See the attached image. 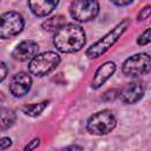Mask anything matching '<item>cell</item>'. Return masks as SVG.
I'll use <instances>...</instances> for the list:
<instances>
[{"mask_svg": "<svg viewBox=\"0 0 151 151\" xmlns=\"http://www.w3.org/2000/svg\"><path fill=\"white\" fill-rule=\"evenodd\" d=\"M25 21L20 13L9 11L0 15V38L8 39L19 34L24 28Z\"/></svg>", "mask_w": 151, "mask_h": 151, "instance_id": "52a82bcc", "label": "cell"}, {"mask_svg": "<svg viewBox=\"0 0 151 151\" xmlns=\"http://www.w3.org/2000/svg\"><path fill=\"white\" fill-rule=\"evenodd\" d=\"M58 2L59 0H28V6L34 15L47 17L55 9Z\"/></svg>", "mask_w": 151, "mask_h": 151, "instance_id": "7c38bea8", "label": "cell"}, {"mask_svg": "<svg viewBox=\"0 0 151 151\" xmlns=\"http://www.w3.org/2000/svg\"><path fill=\"white\" fill-rule=\"evenodd\" d=\"M86 42V34L79 25L65 24L60 27L53 39V44L58 51L63 53H74L80 51Z\"/></svg>", "mask_w": 151, "mask_h": 151, "instance_id": "6da1fadb", "label": "cell"}, {"mask_svg": "<svg viewBox=\"0 0 151 151\" xmlns=\"http://www.w3.org/2000/svg\"><path fill=\"white\" fill-rule=\"evenodd\" d=\"M117 124V119L112 111L110 110H101L93 113L86 124L87 131L91 134L96 136H104L110 133Z\"/></svg>", "mask_w": 151, "mask_h": 151, "instance_id": "277c9868", "label": "cell"}, {"mask_svg": "<svg viewBox=\"0 0 151 151\" xmlns=\"http://www.w3.org/2000/svg\"><path fill=\"white\" fill-rule=\"evenodd\" d=\"M150 14H151V7L147 5V6H145L140 12H139V14H138V17H137V20H145V19H147L149 17H150Z\"/></svg>", "mask_w": 151, "mask_h": 151, "instance_id": "e0dca14e", "label": "cell"}, {"mask_svg": "<svg viewBox=\"0 0 151 151\" xmlns=\"http://www.w3.org/2000/svg\"><path fill=\"white\" fill-rule=\"evenodd\" d=\"M31 85H32L31 76L26 72H18L14 76H12V78L9 79L8 90L12 96L20 98L27 94V92L31 90Z\"/></svg>", "mask_w": 151, "mask_h": 151, "instance_id": "ba28073f", "label": "cell"}, {"mask_svg": "<svg viewBox=\"0 0 151 151\" xmlns=\"http://www.w3.org/2000/svg\"><path fill=\"white\" fill-rule=\"evenodd\" d=\"M150 71V55L149 53L140 52L129 57L122 66V72L126 77H139L149 73Z\"/></svg>", "mask_w": 151, "mask_h": 151, "instance_id": "5b68a950", "label": "cell"}, {"mask_svg": "<svg viewBox=\"0 0 151 151\" xmlns=\"http://www.w3.org/2000/svg\"><path fill=\"white\" fill-rule=\"evenodd\" d=\"M12 145V139L8 137H2L0 138V150H5L8 149Z\"/></svg>", "mask_w": 151, "mask_h": 151, "instance_id": "ac0fdd59", "label": "cell"}, {"mask_svg": "<svg viewBox=\"0 0 151 151\" xmlns=\"http://www.w3.org/2000/svg\"><path fill=\"white\" fill-rule=\"evenodd\" d=\"M144 92L145 90L140 81H132L124 85L119 90L117 96L124 104H136L143 98Z\"/></svg>", "mask_w": 151, "mask_h": 151, "instance_id": "9c48e42d", "label": "cell"}, {"mask_svg": "<svg viewBox=\"0 0 151 151\" xmlns=\"http://www.w3.org/2000/svg\"><path fill=\"white\" fill-rule=\"evenodd\" d=\"M99 13V4L97 0H73L70 6L71 17L79 21L86 22L94 19Z\"/></svg>", "mask_w": 151, "mask_h": 151, "instance_id": "8992f818", "label": "cell"}, {"mask_svg": "<svg viewBox=\"0 0 151 151\" xmlns=\"http://www.w3.org/2000/svg\"><path fill=\"white\" fill-rule=\"evenodd\" d=\"M114 5H117V6H125V5H129V4H131L133 0H111Z\"/></svg>", "mask_w": 151, "mask_h": 151, "instance_id": "44dd1931", "label": "cell"}, {"mask_svg": "<svg viewBox=\"0 0 151 151\" xmlns=\"http://www.w3.org/2000/svg\"><path fill=\"white\" fill-rule=\"evenodd\" d=\"M149 42H150V28H146V29L138 37L137 44L144 46V45H147Z\"/></svg>", "mask_w": 151, "mask_h": 151, "instance_id": "2e32d148", "label": "cell"}, {"mask_svg": "<svg viewBox=\"0 0 151 151\" xmlns=\"http://www.w3.org/2000/svg\"><path fill=\"white\" fill-rule=\"evenodd\" d=\"M48 100H44L41 103H34V104H27V105H24L21 107V111L22 113H25L26 116H29V117H38L41 114V112L47 107L48 105Z\"/></svg>", "mask_w": 151, "mask_h": 151, "instance_id": "9a60e30c", "label": "cell"}, {"mask_svg": "<svg viewBox=\"0 0 151 151\" xmlns=\"http://www.w3.org/2000/svg\"><path fill=\"white\" fill-rule=\"evenodd\" d=\"M66 24L65 21V18L64 15H54V17H51L48 19H46L41 27L44 28V31L46 32H51V33H55L60 27H63L64 25Z\"/></svg>", "mask_w": 151, "mask_h": 151, "instance_id": "5bb4252c", "label": "cell"}, {"mask_svg": "<svg viewBox=\"0 0 151 151\" xmlns=\"http://www.w3.org/2000/svg\"><path fill=\"white\" fill-rule=\"evenodd\" d=\"M39 51V45L33 40H24L19 42L12 51V58L18 61L32 59Z\"/></svg>", "mask_w": 151, "mask_h": 151, "instance_id": "30bf717a", "label": "cell"}, {"mask_svg": "<svg viewBox=\"0 0 151 151\" xmlns=\"http://www.w3.org/2000/svg\"><path fill=\"white\" fill-rule=\"evenodd\" d=\"M66 149H67V150H70V149H79V150H81V146H77V145L74 146V145H73V146H67Z\"/></svg>", "mask_w": 151, "mask_h": 151, "instance_id": "603a6c76", "label": "cell"}, {"mask_svg": "<svg viewBox=\"0 0 151 151\" xmlns=\"http://www.w3.org/2000/svg\"><path fill=\"white\" fill-rule=\"evenodd\" d=\"M40 144V139L39 138H34L33 140H31V143H28L26 146H25V150H33L35 147H38Z\"/></svg>", "mask_w": 151, "mask_h": 151, "instance_id": "d6986e66", "label": "cell"}, {"mask_svg": "<svg viewBox=\"0 0 151 151\" xmlns=\"http://www.w3.org/2000/svg\"><path fill=\"white\" fill-rule=\"evenodd\" d=\"M7 76V66L5 63L0 61V81H2Z\"/></svg>", "mask_w": 151, "mask_h": 151, "instance_id": "ffe728a7", "label": "cell"}, {"mask_svg": "<svg viewBox=\"0 0 151 151\" xmlns=\"http://www.w3.org/2000/svg\"><path fill=\"white\" fill-rule=\"evenodd\" d=\"M17 114L12 109H0V131H5L13 126Z\"/></svg>", "mask_w": 151, "mask_h": 151, "instance_id": "4fadbf2b", "label": "cell"}, {"mask_svg": "<svg viewBox=\"0 0 151 151\" xmlns=\"http://www.w3.org/2000/svg\"><path fill=\"white\" fill-rule=\"evenodd\" d=\"M114 71H116V64L113 61H106V63L101 64L97 68L93 78H92L91 87L99 88L101 85H104L109 80V78L114 73Z\"/></svg>", "mask_w": 151, "mask_h": 151, "instance_id": "8fae6325", "label": "cell"}, {"mask_svg": "<svg viewBox=\"0 0 151 151\" xmlns=\"http://www.w3.org/2000/svg\"><path fill=\"white\" fill-rule=\"evenodd\" d=\"M129 25H130V19L129 18L123 19L110 32H107L104 37H101L99 40H97L94 44H92L86 50V55L91 59H96V58L101 57L104 53H106L118 41V39L127 29Z\"/></svg>", "mask_w": 151, "mask_h": 151, "instance_id": "7a4b0ae2", "label": "cell"}, {"mask_svg": "<svg viewBox=\"0 0 151 151\" xmlns=\"http://www.w3.org/2000/svg\"><path fill=\"white\" fill-rule=\"evenodd\" d=\"M5 103H6V97L4 96L2 92H0V106H2Z\"/></svg>", "mask_w": 151, "mask_h": 151, "instance_id": "7402d4cb", "label": "cell"}, {"mask_svg": "<svg viewBox=\"0 0 151 151\" xmlns=\"http://www.w3.org/2000/svg\"><path fill=\"white\" fill-rule=\"evenodd\" d=\"M60 64V57L58 53L48 51L40 54H35L28 65V71L35 77H45L57 68Z\"/></svg>", "mask_w": 151, "mask_h": 151, "instance_id": "3957f363", "label": "cell"}]
</instances>
